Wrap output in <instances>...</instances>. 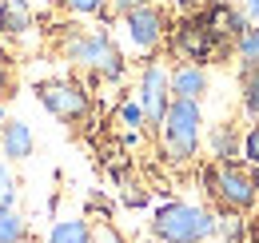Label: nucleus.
Here are the masks:
<instances>
[{
  "mask_svg": "<svg viewBox=\"0 0 259 243\" xmlns=\"http://www.w3.org/2000/svg\"><path fill=\"white\" fill-rule=\"evenodd\" d=\"M251 183H255V191H259V168H251Z\"/></svg>",
  "mask_w": 259,
  "mask_h": 243,
  "instance_id": "nucleus-29",
  "label": "nucleus"
},
{
  "mask_svg": "<svg viewBox=\"0 0 259 243\" xmlns=\"http://www.w3.org/2000/svg\"><path fill=\"white\" fill-rule=\"evenodd\" d=\"M167 44H171V52L180 56V64H203V68L215 60V56H224V52H227V40L211 28L199 12H192L180 28L171 32Z\"/></svg>",
  "mask_w": 259,
  "mask_h": 243,
  "instance_id": "nucleus-5",
  "label": "nucleus"
},
{
  "mask_svg": "<svg viewBox=\"0 0 259 243\" xmlns=\"http://www.w3.org/2000/svg\"><path fill=\"white\" fill-rule=\"evenodd\" d=\"M28 235V219L20 215V208H0V243H16Z\"/></svg>",
  "mask_w": 259,
  "mask_h": 243,
  "instance_id": "nucleus-15",
  "label": "nucleus"
},
{
  "mask_svg": "<svg viewBox=\"0 0 259 243\" xmlns=\"http://www.w3.org/2000/svg\"><path fill=\"white\" fill-rule=\"evenodd\" d=\"M44 243H92V223L80 219V215H72V219H56Z\"/></svg>",
  "mask_w": 259,
  "mask_h": 243,
  "instance_id": "nucleus-13",
  "label": "nucleus"
},
{
  "mask_svg": "<svg viewBox=\"0 0 259 243\" xmlns=\"http://www.w3.org/2000/svg\"><path fill=\"white\" fill-rule=\"evenodd\" d=\"M215 239H220V243H247V239H251V223H247V215L220 212V223H215Z\"/></svg>",
  "mask_w": 259,
  "mask_h": 243,
  "instance_id": "nucleus-14",
  "label": "nucleus"
},
{
  "mask_svg": "<svg viewBox=\"0 0 259 243\" xmlns=\"http://www.w3.org/2000/svg\"><path fill=\"white\" fill-rule=\"evenodd\" d=\"M92 243H128L108 219H100V223H92Z\"/></svg>",
  "mask_w": 259,
  "mask_h": 243,
  "instance_id": "nucleus-21",
  "label": "nucleus"
},
{
  "mask_svg": "<svg viewBox=\"0 0 259 243\" xmlns=\"http://www.w3.org/2000/svg\"><path fill=\"white\" fill-rule=\"evenodd\" d=\"M36 100H40L44 112H52L64 124H80L92 112V92L80 80H40L36 84Z\"/></svg>",
  "mask_w": 259,
  "mask_h": 243,
  "instance_id": "nucleus-6",
  "label": "nucleus"
},
{
  "mask_svg": "<svg viewBox=\"0 0 259 243\" xmlns=\"http://www.w3.org/2000/svg\"><path fill=\"white\" fill-rule=\"evenodd\" d=\"M243 164L247 168H259V124H251L243 132Z\"/></svg>",
  "mask_w": 259,
  "mask_h": 243,
  "instance_id": "nucleus-20",
  "label": "nucleus"
},
{
  "mask_svg": "<svg viewBox=\"0 0 259 243\" xmlns=\"http://www.w3.org/2000/svg\"><path fill=\"white\" fill-rule=\"evenodd\" d=\"M120 28H124V36H128V44L136 52L152 56V52H160L163 44H167V12H163L160 4L136 8L128 16H120Z\"/></svg>",
  "mask_w": 259,
  "mask_h": 243,
  "instance_id": "nucleus-8",
  "label": "nucleus"
},
{
  "mask_svg": "<svg viewBox=\"0 0 259 243\" xmlns=\"http://www.w3.org/2000/svg\"><path fill=\"white\" fill-rule=\"evenodd\" d=\"M4 124H8V116H4V104H0V128H4Z\"/></svg>",
  "mask_w": 259,
  "mask_h": 243,
  "instance_id": "nucleus-30",
  "label": "nucleus"
},
{
  "mask_svg": "<svg viewBox=\"0 0 259 243\" xmlns=\"http://www.w3.org/2000/svg\"><path fill=\"white\" fill-rule=\"evenodd\" d=\"M207 152H211V164H239L243 159V132L235 124H215L207 132Z\"/></svg>",
  "mask_w": 259,
  "mask_h": 243,
  "instance_id": "nucleus-9",
  "label": "nucleus"
},
{
  "mask_svg": "<svg viewBox=\"0 0 259 243\" xmlns=\"http://www.w3.org/2000/svg\"><path fill=\"white\" fill-rule=\"evenodd\" d=\"M199 140H203V104L199 100H180L171 96L167 104V116L160 124V148L167 164H192L199 152Z\"/></svg>",
  "mask_w": 259,
  "mask_h": 243,
  "instance_id": "nucleus-2",
  "label": "nucleus"
},
{
  "mask_svg": "<svg viewBox=\"0 0 259 243\" xmlns=\"http://www.w3.org/2000/svg\"><path fill=\"white\" fill-rule=\"evenodd\" d=\"M251 243H259V235H251Z\"/></svg>",
  "mask_w": 259,
  "mask_h": 243,
  "instance_id": "nucleus-32",
  "label": "nucleus"
},
{
  "mask_svg": "<svg viewBox=\"0 0 259 243\" xmlns=\"http://www.w3.org/2000/svg\"><path fill=\"white\" fill-rule=\"evenodd\" d=\"M203 191L211 195V204L220 212H235V215H251L259 208V191L251 183V168L239 164H207L203 168Z\"/></svg>",
  "mask_w": 259,
  "mask_h": 243,
  "instance_id": "nucleus-3",
  "label": "nucleus"
},
{
  "mask_svg": "<svg viewBox=\"0 0 259 243\" xmlns=\"http://www.w3.org/2000/svg\"><path fill=\"white\" fill-rule=\"evenodd\" d=\"M239 8L247 12V20H251V24H259V0H243Z\"/></svg>",
  "mask_w": 259,
  "mask_h": 243,
  "instance_id": "nucleus-26",
  "label": "nucleus"
},
{
  "mask_svg": "<svg viewBox=\"0 0 259 243\" xmlns=\"http://www.w3.org/2000/svg\"><path fill=\"white\" fill-rule=\"evenodd\" d=\"M211 88V76L203 64H176L171 68V96L180 100H203Z\"/></svg>",
  "mask_w": 259,
  "mask_h": 243,
  "instance_id": "nucleus-10",
  "label": "nucleus"
},
{
  "mask_svg": "<svg viewBox=\"0 0 259 243\" xmlns=\"http://www.w3.org/2000/svg\"><path fill=\"white\" fill-rule=\"evenodd\" d=\"M32 152H36V136L24 120H8L0 128V155H4V159L16 164V159H28Z\"/></svg>",
  "mask_w": 259,
  "mask_h": 243,
  "instance_id": "nucleus-11",
  "label": "nucleus"
},
{
  "mask_svg": "<svg viewBox=\"0 0 259 243\" xmlns=\"http://www.w3.org/2000/svg\"><path fill=\"white\" fill-rule=\"evenodd\" d=\"M28 28H32V4L28 0H0V32L24 36Z\"/></svg>",
  "mask_w": 259,
  "mask_h": 243,
  "instance_id": "nucleus-12",
  "label": "nucleus"
},
{
  "mask_svg": "<svg viewBox=\"0 0 259 243\" xmlns=\"http://www.w3.org/2000/svg\"><path fill=\"white\" fill-rule=\"evenodd\" d=\"M8 92H12V68H8V60H4V56H0V100H4Z\"/></svg>",
  "mask_w": 259,
  "mask_h": 243,
  "instance_id": "nucleus-23",
  "label": "nucleus"
},
{
  "mask_svg": "<svg viewBox=\"0 0 259 243\" xmlns=\"http://www.w3.org/2000/svg\"><path fill=\"white\" fill-rule=\"evenodd\" d=\"M148 243H163V239H148Z\"/></svg>",
  "mask_w": 259,
  "mask_h": 243,
  "instance_id": "nucleus-33",
  "label": "nucleus"
},
{
  "mask_svg": "<svg viewBox=\"0 0 259 243\" xmlns=\"http://www.w3.org/2000/svg\"><path fill=\"white\" fill-rule=\"evenodd\" d=\"M136 100L144 108V120L148 128L160 132L163 116H167V104H171V68H163L160 60H148L140 72V84H136Z\"/></svg>",
  "mask_w": 259,
  "mask_h": 243,
  "instance_id": "nucleus-7",
  "label": "nucleus"
},
{
  "mask_svg": "<svg viewBox=\"0 0 259 243\" xmlns=\"http://www.w3.org/2000/svg\"><path fill=\"white\" fill-rule=\"evenodd\" d=\"M247 223H251V235H259V208L247 215ZM247 243H251V239H247Z\"/></svg>",
  "mask_w": 259,
  "mask_h": 243,
  "instance_id": "nucleus-28",
  "label": "nucleus"
},
{
  "mask_svg": "<svg viewBox=\"0 0 259 243\" xmlns=\"http://www.w3.org/2000/svg\"><path fill=\"white\" fill-rule=\"evenodd\" d=\"M235 56H239V64H259V24H251L235 40Z\"/></svg>",
  "mask_w": 259,
  "mask_h": 243,
  "instance_id": "nucleus-18",
  "label": "nucleus"
},
{
  "mask_svg": "<svg viewBox=\"0 0 259 243\" xmlns=\"http://www.w3.org/2000/svg\"><path fill=\"white\" fill-rule=\"evenodd\" d=\"M243 112H247V120H251V124H259V92L243 96Z\"/></svg>",
  "mask_w": 259,
  "mask_h": 243,
  "instance_id": "nucleus-24",
  "label": "nucleus"
},
{
  "mask_svg": "<svg viewBox=\"0 0 259 243\" xmlns=\"http://www.w3.org/2000/svg\"><path fill=\"white\" fill-rule=\"evenodd\" d=\"M16 191H20V180H16L12 164L0 159V208H16Z\"/></svg>",
  "mask_w": 259,
  "mask_h": 243,
  "instance_id": "nucleus-17",
  "label": "nucleus"
},
{
  "mask_svg": "<svg viewBox=\"0 0 259 243\" xmlns=\"http://www.w3.org/2000/svg\"><path fill=\"white\" fill-rule=\"evenodd\" d=\"M56 8H64L68 16H100V20H108V12H112V0H52Z\"/></svg>",
  "mask_w": 259,
  "mask_h": 243,
  "instance_id": "nucleus-16",
  "label": "nucleus"
},
{
  "mask_svg": "<svg viewBox=\"0 0 259 243\" xmlns=\"http://www.w3.org/2000/svg\"><path fill=\"white\" fill-rule=\"evenodd\" d=\"M184 12H195V8H203V4H211V0H176Z\"/></svg>",
  "mask_w": 259,
  "mask_h": 243,
  "instance_id": "nucleus-27",
  "label": "nucleus"
},
{
  "mask_svg": "<svg viewBox=\"0 0 259 243\" xmlns=\"http://www.w3.org/2000/svg\"><path fill=\"white\" fill-rule=\"evenodd\" d=\"M148 4H160V0H112V12H116V16H128V12L148 8Z\"/></svg>",
  "mask_w": 259,
  "mask_h": 243,
  "instance_id": "nucleus-22",
  "label": "nucleus"
},
{
  "mask_svg": "<svg viewBox=\"0 0 259 243\" xmlns=\"http://www.w3.org/2000/svg\"><path fill=\"white\" fill-rule=\"evenodd\" d=\"M64 56L72 64H80V68H88V72H96L100 80H124V72H128V60H124V52L116 48V40L108 36L104 28L96 32H72L64 40Z\"/></svg>",
  "mask_w": 259,
  "mask_h": 243,
  "instance_id": "nucleus-4",
  "label": "nucleus"
},
{
  "mask_svg": "<svg viewBox=\"0 0 259 243\" xmlns=\"http://www.w3.org/2000/svg\"><path fill=\"white\" fill-rule=\"evenodd\" d=\"M211 243H220V239H211Z\"/></svg>",
  "mask_w": 259,
  "mask_h": 243,
  "instance_id": "nucleus-34",
  "label": "nucleus"
},
{
  "mask_svg": "<svg viewBox=\"0 0 259 243\" xmlns=\"http://www.w3.org/2000/svg\"><path fill=\"white\" fill-rule=\"evenodd\" d=\"M120 124H124V128H148V120H144V108H140V100H136V96L120 104Z\"/></svg>",
  "mask_w": 259,
  "mask_h": 243,
  "instance_id": "nucleus-19",
  "label": "nucleus"
},
{
  "mask_svg": "<svg viewBox=\"0 0 259 243\" xmlns=\"http://www.w3.org/2000/svg\"><path fill=\"white\" fill-rule=\"evenodd\" d=\"M124 204H128V208H144V204H148V191H136V183H128V195H124Z\"/></svg>",
  "mask_w": 259,
  "mask_h": 243,
  "instance_id": "nucleus-25",
  "label": "nucleus"
},
{
  "mask_svg": "<svg viewBox=\"0 0 259 243\" xmlns=\"http://www.w3.org/2000/svg\"><path fill=\"white\" fill-rule=\"evenodd\" d=\"M16 243H40V239H32V235H24V239H16Z\"/></svg>",
  "mask_w": 259,
  "mask_h": 243,
  "instance_id": "nucleus-31",
  "label": "nucleus"
},
{
  "mask_svg": "<svg viewBox=\"0 0 259 243\" xmlns=\"http://www.w3.org/2000/svg\"><path fill=\"white\" fill-rule=\"evenodd\" d=\"M215 223H220V212H211V208H199L188 199H167L152 212L148 231H152V239L163 243H211Z\"/></svg>",
  "mask_w": 259,
  "mask_h": 243,
  "instance_id": "nucleus-1",
  "label": "nucleus"
}]
</instances>
